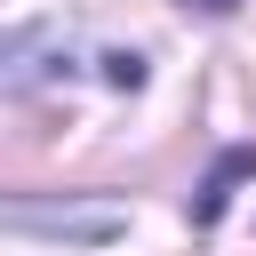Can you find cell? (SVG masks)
<instances>
[{
	"label": "cell",
	"mask_w": 256,
	"mask_h": 256,
	"mask_svg": "<svg viewBox=\"0 0 256 256\" xmlns=\"http://www.w3.org/2000/svg\"><path fill=\"white\" fill-rule=\"evenodd\" d=\"M104 80H112V88H144V56H136V48H112V56H104Z\"/></svg>",
	"instance_id": "4"
},
{
	"label": "cell",
	"mask_w": 256,
	"mask_h": 256,
	"mask_svg": "<svg viewBox=\"0 0 256 256\" xmlns=\"http://www.w3.org/2000/svg\"><path fill=\"white\" fill-rule=\"evenodd\" d=\"M176 8H200V16H232L240 0H176Z\"/></svg>",
	"instance_id": "5"
},
{
	"label": "cell",
	"mask_w": 256,
	"mask_h": 256,
	"mask_svg": "<svg viewBox=\"0 0 256 256\" xmlns=\"http://www.w3.org/2000/svg\"><path fill=\"white\" fill-rule=\"evenodd\" d=\"M248 176H256V144H232V152H224V160L208 168V184H200V200H192V224L208 232V224H216V216L232 208V192H240Z\"/></svg>",
	"instance_id": "2"
},
{
	"label": "cell",
	"mask_w": 256,
	"mask_h": 256,
	"mask_svg": "<svg viewBox=\"0 0 256 256\" xmlns=\"http://www.w3.org/2000/svg\"><path fill=\"white\" fill-rule=\"evenodd\" d=\"M40 32H48V24H24V32H0V96H24V88H40V80H48L40 64H24V48H32Z\"/></svg>",
	"instance_id": "3"
},
{
	"label": "cell",
	"mask_w": 256,
	"mask_h": 256,
	"mask_svg": "<svg viewBox=\"0 0 256 256\" xmlns=\"http://www.w3.org/2000/svg\"><path fill=\"white\" fill-rule=\"evenodd\" d=\"M0 224H16V232H64V240H120L128 232L120 208H0Z\"/></svg>",
	"instance_id": "1"
}]
</instances>
